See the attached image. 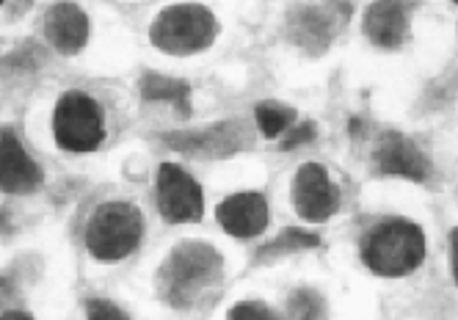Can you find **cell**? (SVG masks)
<instances>
[{
    "label": "cell",
    "mask_w": 458,
    "mask_h": 320,
    "mask_svg": "<svg viewBox=\"0 0 458 320\" xmlns=\"http://www.w3.org/2000/svg\"><path fill=\"white\" fill-rule=\"evenodd\" d=\"M425 254H428V240H425L422 227L403 218H392L378 223L368 232L362 246L365 265L384 279H401L414 274Z\"/></svg>",
    "instance_id": "6da1fadb"
},
{
    "label": "cell",
    "mask_w": 458,
    "mask_h": 320,
    "mask_svg": "<svg viewBox=\"0 0 458 320\" xmlns=\"http://www.w3.org/2000/svg\"><path fill=\"white\" fill-rule=\"evenodd\" d=\"M86 248L97 263H119L144 240V213L130 202H106L86 221Z\"/></svg>",
    "instance_id": "7a4b0ae2"
},
{
    "label": "cell",
    "mask_w": 458,
    "mask_h": 320,
    "mask_svg": "<svg viewBox=\"0 0 458 320\" xmlns=\"http://www.w3.org/2000/svg\"><path fill=\"white\" fill-rule=\"evenodd\" d=\"M218 34V22L208 6L199 4H177L163 9L152 25L149 39L160 53L169 55H193L213 45Z\"/></svg>",
    "instance_id": "3957f363"
},
{
    "label": "cell",
    "mask_w": 458,
    "mask_h": 320,
    "mask_svg": "<svg viewBox=\"0 0 458 320\" xmlns=\"http://www.w3.org/2000/svg\"><path fill=\"white\" fill-rule=\"evenodd\" d=\"M224 260L221 254L208 243H180L169 254V265L163 271V296L174 307H188L199 299L210 284L221 279Z\"/></svg>",
    "instance_id": "277c9868"
},
{
    "label": "cell",
    "mask_w": 458,
    "mask_h": 320,
    "mask_svg": "<svg viewBox=\"0 0 458 320\" xmlns=\"http://www.w3.org/2000/svg\"><path fill=\"white\" fill-rule=\"evenodd\" d=\"M53 136L64 152H94L106 141L103 105L83 91H64L53 111Z\"/></svg>",
    "instance_id": "5b68a950"
},
{
    "label": "cell",
    "mask_w": 458,
    "mask_h": 320,
    "mask_svg": "<svg viewBox=\"0 0 458 320\" xmlns=\"http://www.w3.org/2000/svg\"><path fill=\"white\" fill-rule=\"evenodd\" d=\"M163 144L172 147L174 152L199 157V160H218V157L243 152L251 144V133L243 122L229 119V122H216L205 127V131L169 133V136H163Z\"/></svg>",
    "instance_id": "8992f818"
},
{
    "label": "cell",
    "mask_w": 458,
    "mask_h": 320,
    "mask_svg": "<svg viewBox=\"0 0 458 320\" xmlns=\"http://www.w3.org/2000/svg\"><path fill=\"white\" fill-rule=\"evenodd\" d=\"M155 190H157V210L169 223L202 221L205 215L202 185L177 164H160Z\"/></svg>",
    "instance_id": "52a82bcc"
},
{
    "label": "cell",
    "mask_w": 458,
    "mask_h": 320,
    "mask_svg": "<svg viewBox=\"0 0 458 320\" xmlns=\"http://www.w3.org/2000/svg\"><path fill=\"white\" fill-rule=\"evenodd\" d=\"M293 207L310 223H323L340 207V194L320 164H304L293 180Z\"/></svg>",
    "instance_id": "ba28073f"
},
{
    "label": "cell",
    "mask_w": 458,
    "mask_h": 320,
    "mask_svg": "<svg viewBox=\"0 0 458 320\" xmlns=\"http://www.w3.org/2000/svg\"><path fill=\"white\" fill-rule=\"evenodd\" d=\"M373 160H376V169L381 174H389V177H403L411 182H422L431 174L428 155H425L409 136L395 133V131H386L378 139V144L373 149Z\"/></svg>",
    "instance_id": "9c48e42d"
},
{
    "label": "cell",
    "mask_w": 458,
    "mask_h": 320,
    "mask_svg": "<svg viewBox=\"0 0 458 320\" xmlns=\"http://www.w3.org/2000/svg\"><path fill=\"white\" fill-rule=\"evenodd\" d=\"M45 172L34 157L28 155L22 141L14 136V131H0V190L14 197L34 194L42 185Z\"/></svg>",
    "instance_id": "30bf717a"
},
{
    "label": "cell",
    "mask_w": 458,
    "mask_h": 320,
    "mask_svg": "<svg viewBox=\"0 0 458 320\" xmlns=\"http://www.w3.org/2000/svg\"><path fill=\"white\" fill-rule=\"evenodd\" d=\"M216 218L226 235L238 240H249L263 235L268 227V202L257 190H243V194L226 197L216 207Z\"/></svg>",
    "instance_id": "8fae6325"
},
{
    "label": "cell",
    "mask_w": 458,
    "mask_h": 320,
    "mask_svg": "<svg viewBox=\"0 0 458 320\" xmlns=\"http://www.w3.org/2000/svg\"><path fill=\"white\" fill-rule=\"evenodd\" d=\"M337 14L320 6H296L287 14V37L307 55H323L332 45Z\"/></svg>",
    "instance_id": "7c38bea8"
},
{
    "label": "cell",
    "mask_w": 458,
    "mask_h": 320,
    "mask_svg": "<svg viewBox=\"0 0 458 320\" xmlns=\"http://www.w3.org/2000/svg\"><path fill=\"white\" fill-rule=\"evenodd\" d=\"M45 39L61 55H78L89 42V17L75 4H55L45 12Z\"/></svg>",
    "instance_id": "4fadbf2b"
},
{
    "label": "cell",
    "mask_w": 458,
    "mask_h": 320,
    "mask_svg": "<svg viewBox=\"0 0 458 320\" xmlns=\"http://www.w3.org/2000/svg\"><path fill=\"white\" fill-rule=\"evenodd\" d=\"M365 37L381 47V50H395L409 39V12L403 0H376L368 6L365 20Z\"/></svg>",
    "instance_id": "5bb4252c"
},
{
    "label": "cell",
    "mask_w": 458,
    "mask_h": 320,
    "mask_svg": "<svg viewBox=\"0 0 458 320\" xmlns=\"http://www.w3.org/2000/svg\"><path fill=\"white\" fill-rule=\"evenodd\" d=\"M139 91H141V97L149 103H172L180 116H185V119L191 116V86L185 80L149 72L141 78Z\"/></svg>",
    "instance_id": "9a60e30c"
},
{
    "label": "cell",
    "mask_w": 458,
    "mask_h": 320,
    "mask_svg": "<svg viewBox=\"0 0 458 320\" xmlns=\"http://www.w3.org/2000/svg\"><path fill=\"white\" fill-rule=\"evenodd\" d=\"M254 122L266 139H276L293 127V122H296V111L282 105V103H259L254 108Z\"/></svg>",
    "instance_id": "2e32d148"
},
{
    "label": "cell",
    "mask_w": 458,
    "mask_h": 320,
    "mask_svg": "<svg viewBox=\"0 0 458 320\" xmlns=\"http://www.w3.org/2000/svg\"><path fill=\"white\" fill-rule=\"evenodd\" d=\"M320 243V238L315 232L307 230H282L279 238H274V243L263 246L257 251V260H276L282 254H293V251H301V248H315Z\"/></svg>",
    "instance_id": "e0dca14e"
},
{
    "label": "cell",
    "mask_w": 458,
    "mask_h": 320,
    "mask_svg": "<svg viewBox=\"0 0 458 320\" xmlns=\"http://www.w3.org/2000/svg\"><path fill=\"white\" fill-rule=\"evenodd\" d=\"M287 312L293 317H320V315H326L323 296H318L315 291H310V287H301V291H296L287 299Z\"/></svg>",
    "instance_id": "ac0fdd59"
},
{
    "label": "cell",
    "mask_w": 458,
    "mask_h": 320,
    "mask_svg": "<svg viewBox=\"0 0 458 320\" xmlns=\"http://www.w3.org/2000/svg\"><path fill=\"white\" fill-rule=\"evenodd\" d=\"M315 136H318V131H315V124H312V122H304V124H299V127H290L287 136H284V141H282V149H284V152L299 149V147L310 144Z\"/></svg>",
    "instance_id": "d6986e66"
},
{
    "label": "cell",
    "mask_w": 458,
    "mask_h": 320,
    "mask_svg": "<svg viewBox=\"0 0 458 320\" xmlns=\"http://www.w3.org/2000/svg\"><path fill=\"white\" fill-rule=\"evenodd\" d=\"M86 315H89V317H111V320L127 317L124 309H119V307L111 304V301H103V299H91V301H86Z\"/></svg>",
    "instance_id": "ffe728a7"
},
{
    "label": "cell",
    "mask_w": 458,
    "mask_h": 320,
    "mask_svg": "<svg viewBox=\"0 0 458 320\" xmlns=\"http://www.w3.org/2000/svg\"><path fill=\"white\" fill-rule=\"evenodd\" d=\"M229 317H274V312L257 301H243L229 309Z\"/></svg>",
    "instance_id": "44dd1931"
},
{
    "label": "cell",
    "mask_w": 458,
    "mask_h": 320,
    "mask_svg": "<svg viewBox=\"0 0 458 320\" xmlns=\"http://www.w3.org/2000/svg\"><path fill=\"white\" fill-rule=\"evenodd\" d=\"M450 268H453V279L458 284V227H453V232H450Z\"/></svg>",
    "instance_id": "7402d4cb"
},
{
    "label": "cell",
    "mask_w": 458,
    "mask_h": 320,
    "mask_svg": "<svg viewBox=\"0 0 458 320\" xmlns=\"http://www.w3.org/2000/svg\"><path fill=\"white\" fill-rule=\"evenodd\" d=\"M4 317H22V320H28L30 315H28V312H17V309H6Z\"/></svg>",
    "instance_id": "603a6c76"
},
{
    "label": "cell",
    "mask_w": 458,
    "mask_h": 320,
    "mask_svg": "<svg viewBox=\"0 0 458 320\" xmlns=\"http://www.w3.org/2000/svg\"><path fill=\"white\" fill-rule=\"evenodd\" d=\"M0 6H4V0H0Z\"/></svg>",
    "instance_id": "cb8c5ba5"
},
{
    "label": "cell",
    "mask_w": 458,
    "mask_h": 320,
    "mask_svg": "<svg viewBox=\"0 0 458 320\" xmlns=\"http://www.w3.org/2000/svg\"><path fill=\"white\" fill-rule=\"evenodd\" d=\"M453 4H458V0H453Z\"/></svg>",
    "instance_id": "d4e9b609"
}]
</instances>
